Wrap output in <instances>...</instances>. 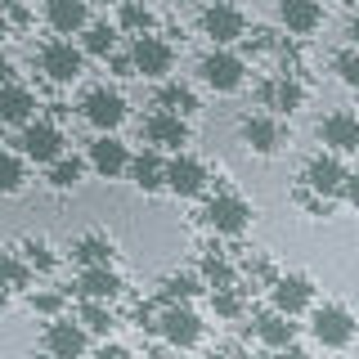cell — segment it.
I'll use <instances>...</instances> for the list:
<instances>
[{"instance_id":"7c38bea8","label":"cell","mask_w":359,"mask_h":359,"mask_svg":"<svg viewBox=\"0 0 359 359\" xmlns=\"http://www.w3.org/2000/svg\"><path fill=\"white\" fill-rule=\"evenodd\" d=\"M319 140L328 144L337 157H341V153H359V117L346 112V108L328 112V117L319 121Z\"/></svg>"},{"instance_id":"277c9868","label":"cell","mask_w":359,"mask_h":359,"mask_svg":"<svg viewBox=\"0 0 359 359\" xmlns=\"http://www.w3.org/2000/svg\"><path fill=\"white\" fill-rule=\"evenodd\" d=\"M202 220L216 233H224V238H238L247 224H252V207H247L238 194H216L207 202V211H202Z\"/></svg>"},{"instance_id":"e0dca14e","label":"cell","mask_w":359,"mask_h":359,"mask_svg":"<svg viewBox=\"0 0 359 359\" xmlns=\"http://www.w3.org/2000/svg\"><path fill=\"white\" fill-rule=\"evenodd\" d=\"M45 22L59 36H76V32L90 27V9H86V0H45Z\"/></svg>"},{"instance_id":"30bf717a","label":"cell","mask_w":359,"mask_h":359,"mask_svg":"<svg viewBox=\"0 0 359 359\" xmlns=\"http://www.w3.org/2000/svg\"><path fill=\"white\" fill-rule=\"evenodd\" d=\"M86 328H81V319H50V328H45V337H41V341H45V355H50V359H81L86 355Z\"/></svg>"},{"instance_id":"44dd1931","label":"cell","mask_w":359,"mask_h":359,"mask_svg":"<svg viewBox=\"0 0 359 359\" xmlns=\"http://www.w3.org/2000/svg\"><path fill=\"white\" fill-rule=\"evenodd\" d=\"M144 135H149L153 149H180V144H189V126L175 112H153V117L144 121Z\"/></svg>"},{"instance_id":"d6986e66","label":"cell","mask_w":359,"mask_h":359,"mask_svg":"<svg viewBox=\"0 0 359 359\" xmlns=\"http://www.w3.org/2000/svg\"><path fill=\"white\" fill-rule=\"evenodd\" d=\"M0 117L9 121V126H32L36 121V95H32L27 86L18 81H5V95H0Z\"/></svg>"},{"instance_id":"b9f144b4","label":"cell","mask_w":359,"mask_h":359,"mask_svg":"<svg viewBox=\"0 0 359 359\" xmlns=\"http://www.w3.org/2000/svg\"><path fill=\"white\" fill-rule=\"evenodd\" d=\"M252 45H256V50H269V45H274V32H256Z\"/></svg>"},{"instance_id":"d6a6232c","label":"cell","mask_w":359,"mask_h":359,"mask_svg":"<svg viewBox=\"0 0 359 359\" xmlns=\"http://www.w3.org/2000/svg\"><path fill=\"white\" fill-rule=\"evenodd\" d=\"M332 72L341 76L346 86H355V90H359V50H341V54L332 59Z\"/></svg>"},{"instance_id":"cb8c5ba5","label":"cell","mask_w":359,"mask_h":359,"mask_svg":"<svg viewBox=\"0 0 359 359\" xmlns=\"http://www.w3.org/2000/svg\"><path fill=\"white\" fill-rule=\"evenodd\" d=\"M130 180L144 189V194H153V189L166 184V162L157 157V149H149V153L135 157V162H130Z\"/></svg>"},{"instance_id":"ac0fdd59","label":"cell","mask_w":359,"mask_h":359,"mask_svg":"<svg viewBox=\"0 0 359 359\" xmlns=\"http://www.w3.org/2000/svg\"><path fill=\"white\" fill-rule=\"evenodd\" d=\"M238 135H243L247 149L261 153V157L278 153V144H283V126H278L274 117H243V121H238Z\"/></svg>"},{"instance_id":"8992f818","label":"cell","mask_w":359,"mask_h":359,"mask_svg":"<svg viewBox=\"0 0 359 359\" xmlns=\"http://www.w3.org/2000/svg\"><path fill=\"white\" fill-rule=\"evenodd\" d=\"M153 328L162 332L166 341L175 346V351H189V346L202 341V319H198L189 306H162V314H157Z\"/></svg>"},{"instance_id":"836d02e7","label":"cell","mask_w":359,"mask_h":359,"mask_svg":"<svg viewBox=\"0 0 359 359\" xmlns=\"http://www.w3.org/2000/svg\"><path fill=\"white\" fill-rule=\"evenodd\" d=\"M211 306H216L220 319H238V314H243V301H238L233 287H216V292H211Z\"/></svg>"},{"instance_id":"f35d334b","label":"cell","mask_w":359,"mask_h":359,"mask_svg":"<svg viewBox=\"0 0 359 359\" xmlns=\"http://www.w3.org/2000/svg\"><path fill=\"white\" fill-rule=\"evenodd\" d=\"M5 18H9V27H22V22H27V9H22L18 0H5Z\"/></svg>"},{"instance_id":"603a6c76","label":"cell","mask_w":359,"mask_h":359,"mask_svg":"<svg viewBox=\"0 0 359 359\" xmlns=\"http://www.w3.org/2000/svg\"><path fill=\"white\" fill-rule=\"evenodd\" d=\"M256 337L269 346V351H292V341H297V323H292V314L283 310H269L256 319Z\"/></svg>"},{"instance_id":"52a82bcc","label":"cell","mask_w":359,"mask_h":359,"mask_svg":"<svg viewBox=\"0 0 359 359\" xmlns=\"http://www.w3.org/2000/svg\"><path fill=\"white\" fill-rule=\"evenodd\" d=\"M198 22H202V36H211L216 45H233V41H243V32H247L243 9H238V5H224V0L207 5Z\"/></svg>"},{"instance_id":"f546056e","label":"cell","mask_w":359,"mask_h":359,"mask_svg":"<svg viewBox=\"0 0 359 359\" xmlns=\"http://www.w3.org/2000/svg\"><path fill=\"white\" fill-rule=\"evenodd\" d=\"M112 45H117V32H112L108 22H95V27H86V54H95V59H108Z\"/></svg>"},{"instance_id":"4dcf8cb0","label":"cell","mask_w":359,"mask_h":359,"mask_svg":"<svg viewBox=\"0 0 359 359\" xmlns=\"http://www.w3.org/2000/svg\"><path fill=\"white\" fill-rule=\"evenodd\" d=\"M22 175H27V171H22V153L9 144V149H5V166H0V189H5V194H18Z\"/></svg>"},{"instance_id":"5bb4252c","label":"cell","mask_w":359,"mask_h":359,"mask_svg":"<svg viewBox=\"0 0 359 359\" xmlns=\"http://www.w3.org/2000/svg\"><path fill=\"white\" fill-rule=\"evenodd\" d=\"M90 166H95L104 180H117V175H126L130 171V153H126V144L117 140V135H99L95 144H90Z\"/></svg>"},{"instance_id":"8d00e7d4","label":"cell","mask_w":359,"mask_h":359,"mask_svg":"<svg viewBox=\"0 0 359 359\" xmlns=\"http://www.w3.org/2000/svg\"><path fill=\"white\" fill-rule=\"evenodd\" d=\"M27 287V265H22V256L14 252L9 256V292H22Z\"/></svg>"},{"instance_id":"4fadbf2b","label":"cell","mask_w":359,"mask_h":359,"mask_svg":"<svg viewBox=\"0 0 359 359\" xmlns=\"http://www.w3.org/2000/svg\"><path fill=\"white\" fill-rule=\"evenodd\" d=\"M166 189L180 194V198H198L202 189H207V166L189 153H175L171 162H166Z\"/></svg>"},{"instance_id":"3957f363","label":"cell","mask_w":359,"mask_h":359,"mask_svg":"<svg viewBox=\"0 0 359 359\" xmlns=\"http://www.w3.org/2000/svg\"><path fill=\"white\" fill-rule=\"evenodd\" d=\"M310 332L319 346H328V351H341V346L355 341V314L346 306H319L310 319Z\"/></svg>"},{"instance_id":"74e56055","label":"cell","mask_w":359,"mask_h":359,"mask_svg":"<svg viewBox=\"0 0 359 359\" xmlns=\"http://www.w3.org/2000/svg\"><path fill=\"white\" fill-rule=\"evenodd\" d=\"M27 265H32V269H50V265H54L50 247H45V243H27Z\"/></svg>"},{"instance_id":"2e32d148","label":"cell","mask_w":359,"mask_h":359,"mask_svg":"<svg viewBox=\"0 0 359 359\" xmlns=\"http://www.w3.org/2000/svg\"><path fill=\"white\" fill-rule=\"evenodd\" d=\"M278 22H283L292 36H310L323 22V5L319 0H278Z\"/></svg>"},{"instance_id":"7a4b0ae2","label":"cell","mask_w":359,"mask_h":359,"mask_svg":"<svg viewBox=\"0 0 359 359\" xmlns=\"http://www.w3.org/2000/svg\"><path fill=\"white\" fill-rule=\"evenodd\" d=\"M198 72H202V81L216 90V95H233V90L243 86V76H247V63L238 59V54H229L224 45H216L211 54H202Z\"/></svg>"},{"instance_id":"ffe728a7","label":"cell","mask_w":359,"mask_h":359,"mask_svg":"<svg viewBox=\"0 0 359 359\" xmlns=\"http://www.w3.org/2000/svg\"><path fill=\"white\" fill-rule=\"evenodd\" d=\"M261 104L274 108V112H297L306 104V90H301V81L292 72H283V76H274V81L261 86Z\"/></svg>"},{"instance_id":"4316f807","label":"cell","mask_w":359,"mask_h":359,"mask_svg":"<svg viewBox=\"0 0 359 359\" xmlns=\"http://www.w3.org/2000/svg\"><path fill=\"white\" fill-rule=\"evenodd\" d=\"M76 319H81V328L95 332V337H108L112 328H117V319H112V310L104 306V301H81V314H76Z\"/></svg>"},{"instance_id":"d4e9b609","label":"cell","mask_w":359,"mask_h":359,"mask_svg":"<svg viewBox=\"0 0 359 359\" xmlns=\"http://www.w3.org/2000/svg\"><path fill=\"white\" fill-rule=\"evenodd\" d=\"M157 108H162V112H175V117H194V112H198V95L189 86L166 81L162 90H157Z\"/></svg>"},{"instance_id":"9c48e42d","label":"cell","mask_w":359,"mask_h":359,"mask_svg":"<svg viewBox=\"0 0 359 359\" xmlns=\"http://www.w3.org/2000/svg\"><path fill=\"white\" fill-rule=\"evenodd\" d=\"M306 189H314L319 198H337V194H346V180H351V171L341 166V157L337 153H319V157H310V166H306Z\"/></svg>"},{"instance_id":"7402d4cb","label":"cell","mask_w":359,"mask_h":359,"mask_svg":"<svg viewBox=\"0 0 359 359\" xmlns=\"http://www.w3.org/2000/svg\"><path fill=\"white\" fill-rule=\"evenodd\" d=\"M117 292H121V278L112 274L108 265H90V269H81V278H76V297L81 301H104L108 306Z\"/></svg>"},{"instance_id":"f1b7e54d","label":"cell","mask_w":359,"mask_h":359,"mask_svg":"<svg viewBox=\"0 0 359 359\" xmlns=\"http://www.w3.org/2000/svg\"><path fill=\"white\" fill-rule=\"evenodd\" d=\"M117 27H121V32H140V36H149V32H153V14L140 5V0H126V5H121V14H117Z\"/></svg>"},{"instance_id":"d590c367","label":"cell","mask_w":359,"mask_h":359,"mask_svg":"<svg viewBox=\"0 0 359 359\" xmlns=\"http://www.w3.org/2000/svg\"><path fill=\"white\" fill-rule=\"evenodd\" d=\"M32 310H36V314H45V319H63V297H59V292H36V297H32Z\"/></svg>"},{"instance_id":"1f68e13d","label":"cell","mask_w":359,"mask_h":359,"mask_svg":"<svg viewBox=\"0 0 359 359\" xmlns=\"http://www.w3.org/2000/svg\"><path fill=\"white\" fill-rule=\"evenodd\" d=\"M81 171H86V166L76 162V157H59V162L50 166V184L54 189H72L76 180H81Z\"/></svg>"},{"instance_id":"60d3db41","label":"cell","mask_w":359,"mask_h":359,"mask_svg":"<svg viewBox=\"0 0 359 359\" xmlns=\"http://www.w3.org/2000/svg\"><path fill=\"white\" fill-rule=\"evenodd\" d=\"M95 359H130L126 351H121V346H104V351H99Z\"/></svg>"},{"instance_id":"5b68a950","label":"cell","mask_w":359,"mask_h":359,"mask_svg":"<svg viewBox=\"0 0 359 359\" xmlns=\"http://www.w3.org/2000/svg\"><path fill=\"white\" fill-rule=\"evenodd\" d=\"M81 112H86V121H90L99 135H112L121 121H126V99H121L117 90L99 86V90H90V95L81 99Z\"/></svg>"},{"instance_id":"ab89813d","label":"cell","mask_w":359,"mask_h":359,"mask_svg":"<svg viewBox=\"0 0 359 359\" xmlns=\"http://www.w3.org/2000/svg\"><path fill=\"white\" fill-rule=\"evenodd\" d=\"M346 198H351V207H359V171H351V180H346Z\"/></svg>"},{"instance_id":"f6af8a7d","label":"cell","mask_w":359,"mask_h":359,"mask_svg":"<svg viewBox=\"0 0 359 359\" xmlns=\"http://www.w3.org/2000/svg\"><path fill=\"white\" fill-rule=\"evenodd\" d=\"M355 5H359V0H355Z\"/></svg>"},{"instance_id":"7bdbcfd3","label":"cell","mask_w":359,"mask_h":359,"mask_svg":"<svg viewBox=\"0 0 359 359\" xmlns=\"http://www.w3.org/2000/svg\"><path fill=\"white\" fill-rule=\"evenodd\" d=\"M346 36H351V50H359V18H351V27H346Z\"/></svg>"},{"instance_id":"ee69618b","label":"cell","mask_w":359,"mask_h":359,"mask_svg":"<svg viewBox=\"0 0 359 359\" xmlns=\"http://www.w3.org/2000/svg\"><path fill=\"white\" fill-rule=\"evenodd\" d=\"M269 359H301L297 351H269Z\"/></svg>"},{"instance_id":"6da1fadb","label":"cell","mask_w":359,"mask_h":359,"mask_svg":"<svg viewBox=\"0 0 359 359\" xmlns=\"http://www.w3.org/2000/svg\"><path fill=\"white\" fill-rule=\"evenodd\" d=\"M14 149L27 157V162H41V166H54L63 157V135L54 121H32L14 135Z\"/></svg>"},{"instance_id":"83f0119b","label":"cell","mask_w":359,"mask_h":359,"mask_svg":"<svg viewBox=\"0 0 359 359\" xmlns=\"http://www.w3.org/2000/svg\"><path fill=\"white\" fill-rule=\"evenodd\" d=\"M108 256H112V243L108 238H99V233H90V238H81L72 247V261L90 269V265H108Z\"/></svg>"},{"instance_id":"ba28073f","label":"cell","mask_w":359,"mask_h":359,"mask_svg":"<svg viewBox=\"0 0 359 359\" xmlns=\"http://www.w3.org/2000/svg\"><path fill=\"white\" fill-rule=\"evenodd\" d=\"M130 59H135V72L140 76H149V81H166V72L175 67V54H171V45H166L162 36H135V50H130Z\"/></svg>"},{"instance_id":"e575fe53","label":"cell","mask_w":359,"mask_h":359,"mask_svg":"<svg viewBox=\"0 0 359 359\" xmlns=\"http://www.w3.org/2000/svg\"><path fill=\"white\" fill-rule=\"evenodd\" d=\"M202 278L211 283V292L216 287H233V269L220 261V256H207V265H202Z\"/></svg>"},{"instance_id":"8fae6325","label":"cell","mask_w":359,"mask_h":359,"mask_svg":"<svg viewBox=\"0 0 359 359\" xmlns=\"http://www.w3.org/2000/svg\"><path fill=\"white\" fill-rule=\"evenodd\" d=\"M81 63H86V50H76L72 41H50L41 50V72L50 76V81H76L81 76Z\"/></svg>"},{"instance_id":"9a60e30c","label":"cell","mask_w":359,"mask_h":359,"mask_svg":"<svg viewBox=\"0 0 359 359\" xmlns=\"http://www.w3.org/2000/svg\"><path fill=\"white\" fill-rule=\"evenodd\" d=\"M269 297H274V310H283L297 319L301 310H310L314 301V283L306 274H287V278H274V287H269Z\"/></svg>"},{"instance_id":"484cf974","label":"cell","mask_w":359,"mask_h":359,"mask_svg":"<svg viewBox=\"0 0 359 359\" xmlns=\"http://www.w3.org/2000/svg\"><path fill=\"white\" fill-rule=\"evenodd\" d=\"M189 297H198V278L194 274H171V278H162V287H157V301H162V306H189Z\"/></svg>"}]
</instances>
